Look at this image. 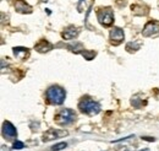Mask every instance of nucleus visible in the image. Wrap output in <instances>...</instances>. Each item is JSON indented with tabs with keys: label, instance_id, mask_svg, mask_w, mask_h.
I'll list each match as a JSON object with an SVG mask.
<instances>
[{
	"label": "nucleus",
	"instance_id": "obj_13",
	"mask_svg": "<svg viewBox=\"0 0 159 151\" xmlns=\"http://www.w3.org/2000/svg\"><path fill=\"white\" fill-rule=\"evenodd\" d=\"M139 47H141V42H136V43L131 42V43H129V44L126 46V49H127L129 52H135V51L139 49Z\"/></svg>",
	"mask_w": 159,
	"mask_h": 151
},
{
	"label": "nucleus",
	"instance_id": "obj_3",
	"mask_svg": "<svg viewBox=\"0 0 159 151\" xmlns=\"http://www.w3.org/2000/svg\"><path fill=\"white\" fill-rule=\"evenodd\" d=\"M79 108L82 113L87 114V115H94V114H98L100 111V106L99 103L92 98H88V97H83L81 101L79 102Z\"/></svg>",
	"mask_w": 159,
	"mask_h": 151
},
{
	"label": "nucleus",
	"instance_id": "obj_8",
	"mask_svg": "<svg viewBox=\"0 0 159 151\" xmlns=\"http://www.w3.org/2000/svg\"><path fill=\"white\" fill-rule=\"evenodd\" d=\"M124 37H125L124 31H122L121 28H119V27H114V28L110 31V42H111L113 44H115V46L120 44V43L124 41Z\"/></svg>",
	"mask_w": 159,
	"mask_h": 151
},
{
	"label": "nucleus",
	"instance_id": "obj_4",
	"mask_svg": "<svg viewBox=\"0 0 159 151\" xmlns=\"http://www.w3.org/2000/svg\"><path fill=\"white\" fill-rule=\"evenodd\" d=\"M97 19L99 21V23L102 26H110L114 22V12L111 9L107 7V9H100L97 12Z\"/></svg>",
	"mask_w": 159,
	"mask_h": 151
},
{
	"label": "nucleus",
	"instance_id": "obj_9",
	"mask_svg": "<svg viewBox=\"0 0 159 151\" xmlns=\"http://www.w3.org/2000/svg\"><path fill=\"white\" fill-rule=\"evenodd\" d=\"M79 28L75 27V26H70L67 27L64 32H62V38L64 39H67V41H71V39H75V38L79 36Z\"/></svg>",
	"mask_w": 159,
	"mask_h": 151
},
{
	"label": "nucleus",
	"instance_id": "obj_15",
	"mask_svg": "<svg viewBox=\"0 0 159 151\" xmlns=\"http://www.w3.org/2000/svg\"><path fill=\"white\" fill-rule=\"evenodd\" d=\"M82 56L86 58L87 60H91V59H93V57H96V53H94V52H88V51H84V52H82Z\"/></svg>",
	"mask_w": 159,
	"mask_h": 151
},
{
	"label": "nucleus",
	"instance_id": "obj_14",
	"mask_svg": "<svg viewBox=\"0 0 159 151\" xmlns=\"http://www.w3.org/2000/svg\"><path fill=\"white\" fill-rule=\"evenodd\" d=\"M66 146H67V144H66V143H60V144H57V145L52 146V150H53V151H59V150L65 149Z\"/></svg>",
	"mask_w": 159,
	"mask_h": 151
},
{
	"label": "nucleus",
	"instance_id": "obj_6",
	"mask_svg": "<svg viewBox=\"0 0 159 151\" xmlns=\"http://www.w3.org/2000/svg\"><path fill=\"white\" fill-rule=\"evenodd\" d=\"M159 33V22H156V21H151L148 22L143 31H142V35L144 37H153V36H157Z\"/></svg>",
	"mask_w": 159,
	"mask_h": 151
},
{
	"label": "nucleus",
	"instance_id": "obj_7",
	"mask_svg": "<svg viewBox=\"0 0 159 151\" xmlns=\"http://www.w3.org/2000/svg\"><path fill=\"white\" fill-rule=\"evenodd\" d=\"M67 132L66 130H60V129H49L48 132L43 135V141H50V140H54V139H60L62 136H66Z\"/></svg>",
	"mask_w": 159,
	"mask_h": 151
},
{
	"label": "nucleus",
	"instance_id": "obj_10",
	"mask_svg": "<svg viewBox=\"0 0 159 151\" xmlns=\"http://www.w3.org/2000/svg\"><path fill=\"white\" fill-rule=\"evenodd\" d=\"M34 49L39 53H45V52H49L50 49H53V44L45 39H42L34 46Z\"/></svg>",
	"mask_w": 159,
	"mask_h": 151
},
{
	"label": "nucleus",
	"instance_id": "obj_12",
	"mask_svg": "<svg viewBox=\"0 0 159 151\" xmlns=\"http://www.w3.org/2000/svg\"><path fill=\"white\" fill-rule=\"evenodd\" d=\"M14 54L15 57L19 58V59H26L28 57V49L27 48H23V47H15L14 48Z\"/></svg>",
	"mask_w": 159,
	"mask_h": 151
},
{
	"label": "nucleus",
	"instance_id": "obj_5",
	"mask_svg": "<svg viewBox=\"0 0 159 151\" xmlns=\"http://www.w3.org/2000/svg\"><path fill=\"white\" fill-rule=\"evenodd\" d=\"M1 134H2V136H4L5 139H7V140H12V139H15V138L17 136V130H16V128L14 127L12 123H10V122L6 120V122L2 123Z\"/></svg>",
	"mask_w": 159,
	"mask_h": 151
},
{
	"label": "nucleus",
	"instance_id": "obj_17",
	"mask_svg": "<svg viewBox=\"0 0 159 151\" xmlns=\"http://www.w3.org/2000/svg\"><path fill=\"white\" fill-rule=\"evenodd\" d=\"M139 151H149L148 149H143V150H139Z\"/></svg>",
	"mask_w": 159,
	"mask_h": 151
},
{
	"label": "nucleus",
	"instance_id": "obj_2",
	"mask_svg": "<svg viewBox=\"0 0 159 151\" xmlns=\"http://www.w3.org/2000/svg\"><path fill=\"white\" fill-rule=\"evenodd\" d=\"M76 112L74 110H70V108H61L59 110L57 114H55V123L61 127H65V125H69L71 123H74L76 120Z\"/></svg>",
	"mask_w": 159,
	"mask_h": 151
},
{
	"label": "nucleus",
	"instance_id": "obj_16",
	"mask_svg": "<svg viewBox=\"0 0 159 151\" xmlns=\"http://www.w3.org/2000/svg\"><path fill=\"white\" fill-rule=\"evenodd\" d=\"M23 148H25L23 143H21V141H15L12 149H15V150H21V149H23Z\"/></svg>",
	"mask_w": 159,
	"mask_h": 151
},
{
	"label": "nucleus",
	"instance_id": "obj_1",
	"mask_svg": "<svg viewBox=\"0 0 159 151\" xmlns=\"http://www.w3.org/2000/svg\"><path fill=\"white\" fill-rule=\"evenodd\" d=\"M45 98L48 103L54 105V106H60L64 103L66 98V92L62 87H60L58 85H53L45 91Z\"/></svg>",
	"mask_w": 159,
	"mask_h": 151
},
{
	"label": "nucleus",
	"instance_id": "obj_11",
	"mask_svg": "<svg viewBox=\"0 0 159 151\" xmlns=\"http://www.w3.org/2000/svg\"><path fill=\"white\" fill-rule=\"evenodd\" d=\"M15 9L19 12H22V14H26V12H31L32 11V7L30 5H27L23 0H17L15 2Z\"/></svg>",
	"mask_w": 159,
	"mask_h": 151
}]
</instances>
